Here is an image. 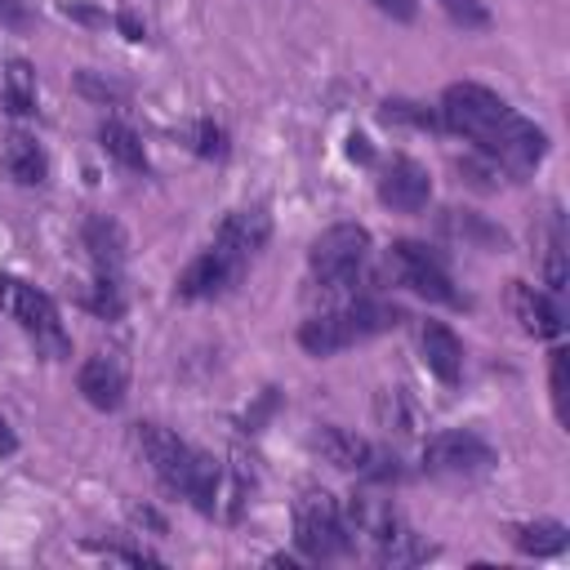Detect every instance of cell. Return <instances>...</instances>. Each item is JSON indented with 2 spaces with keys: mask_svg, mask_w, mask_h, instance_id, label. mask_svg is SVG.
I'll use <instances>...</instances> for the list:
<instances>
[{
  "mask_svg": "<svg viewBox=\"0 0 570 570\" xmlns=\"http://www.w3.org/2000/svg\"><path fill=\"white\" fill-rule=\"evenodd\" d=\"M401 321H405L401 307L379 303V298H356V303L330 307L321 316H307L298 325V343L312 356H334V352H343V347H352L361 338H374V334H383V330H392Z\"/></svg>",
  "mask_w": 570,
  "mask_h": 570,
  "instance_id": "1",
  "label": "cell"
},
{
  "mask_svg": "<svg viewBox=\"0 0 570 570\" xmlns=\"http://www.w3.org/2000/svg\"><path fill=\"white\" fill-rule=\"evenodd\" d=\"M0 312L22 325V334L36 343V352L45 361H62L71 352V338H67V330L58 321V307L45 289H36L18 276H0Z\"/></svg>",
  "mask_w": 570,
  "mask_h": 570,
  "instance_id": "2",
  "label": "cell"
},
{
  "mask_svg": "<svg viewBox=\"0 0 570 570\" xmlns=\"http://www.w3.org/2000/svg\"><path fill=\"white\" fill-rule=\"evenodd\" d=\"M365 254H370V232L361 223H334L312 240L307 267L325 294H338L356 281V272L365 267Z\"/></svg>",
  "mask_w": 570,
  "mask_h": 570,
  "instance_id": "3",
  "label": "cell"
},
{
  "mask_svg": "<svg viewBox=\"0 0 570 570\" xmlns=\"http://www.w3.org/2000/svg\"><path fill=\"white\" fill-rule=\"evenodd\" d=\"M508 111L512 107L494 89L472 85V80H459V85H450L441 94V125L463 134V138H472L476 147H485V138L508 120Z\"/></svg>",
  "mask_w": 570,
  "mask_h": 570,
  "instance_id": "4",
  "label": "cell"
},
{
  "mask_svg": "<svg viewBox=\"0 0 570 570\" xmlns=\"http://www.w3.org/2000/svg\"><path fill=\"white\" fill-rule=\"evenodd\" d=\"M294 543L307 561H330L334 552L347 548L343 539V508L325 490H307L294 503Z\"/></svg>",
  "mask_w": 570,
  "mask_h": 570,
  "instance_id": "5",
  "label": "cell"
},
{
  "mask_svg": "<svg viewBox=\"0 0 570 570\" xmlns=\"http://www.w3.org/2000/svg\"><path fill=\"white\" fill-rule=\"evenodd\" d=\"M245 267H249L245 254H236V249H227V245L214 240L205 254H196L183 267V276H178L174 289H178V298H218V294H227V289L240 285Z\"/></svg>",
  "mask_w": 570,
  "mask_h": 570,
  "instance_id": "6",
  "label": "cell"
},
{
  "mask_svg": "<svg viewBox=\"0 0 570 570\" xmlns=\"http://www.w3.org/2000/svg\"><path fill=\"white\" fill-rule=\"evenodd\" d=\"M392 267H396V276H401L414 294H423L428 303H450V307L463 303L459 289H454V281H450V272H445V263H441L428 245H419V240H396V245H392Z\"/></svg>",
  "mask_w": 570,
  "mask_h": 570,
  "instance_id": "7",
  "label": "cell"
},
{
  "mask_svg": "<svg viewBox=\"0 0 570 570\" xmlns=\"http://www.w3.org/2000/svg\"><path fill=\"white\" fill-rule=\"evenodd\" d=\"M494 450L476 432H436L423 445V472L432 476H481L490 472Z\"/></svg>",
  "mask_w": 570,
  "mask_h": 570,
  "instance_id": "8",
  "label": "cell"
},
{
  "mask_svg": "<svg viewBox=\"0 0 570 570\" xmlns=\"http://www.w3.org/2000/svg\"><path fill=\"white\" fill-rule=\"evenodd\" d=\"M476 151L494 156V160L503 165V174H530V169L543 160V151H548V134H543L534 120L508 111V120H503V125L485 138V147H476Z\"/></svg>",
  "mask_w": 570,
  "mask_h": 570,
  "instance_id": "9",
  "label": "cell"
},
{
  "mask_svg": "<svg viewBox=\"0 0 570 570\" xmlns=\"http://www.w3.org/2000/svg\"><path fill=\"white\" fill-rule=\"evenodd\" d=\"M138 450H142V459L151 463V472H156V481L165 485V490H174V494H183V485H187V468H191V445L187 441H178L169 428H160V423H138Z\"/></svg>",
  "mask_w": 570,
  "mask_h": 570,
  "instance_id": "10",
  "label": "cell"
},
{
  "mask_svg": "<svg viewBox=\"0 0 570 570\" xmlns=\"http://www.w3.org/2000/svg\"><path fill=\"white\" fill-rule=\"evenodd\" d=\"M396 525H401L396 521V508L387 499H379V494H352V503L343 508V539L356 552H370L374 557Z\"/></svg>",
  "mask_w": 570,
  "mask_h": 570,
  "instance_id": "11",
  "label": "cell"
},
{
  "mask_svg": "<svg viewBox=\"0 0 570 570\" xmlns=\"http://www.w3.org/2000/svg\"><path fill=\"white\" fill-rule=\"evenodd\" d=\"M76 387H80V396H85L94 410H116V405L125 401V387H129L125 352L107 347V352L85 356V365H80V374H76Z\"/></svg>",
  "mask_w": 570,
  "mask_h": 570,
  "instance_id": "12",
  "label": "cell"
},
{
  "mask_svg": "<svg viewBox=\"0 0 570 570\" xmlns=\"http://www.w3.org/2000/svg\"><path fill=\"white\" fill-rule=\"evenodd\" d=\"M428 196H432V178H428V169H423L419 160H410V156H396V160L383 169V178H379V200L392 205L396 214H419V209L428 205Z\"/></svg>",
  "mask_w": 570,
  "mask_h": 570,
  "instance_id": "13",
  "label": "cell"
},
{
  "mask_svg": "<svg viewBox=\"0 0 570 570\" xmlns=\"http://www.w3.org/2000/svg\"><path fill=\"white\" fill-rule=\"evenodd\" d=\"M80 245L94 258V267L107 272V276H116L125 254H129V236H125V227L111 214H89L85 227H80Z\"/></svg>",
  "mask_w": 570,
  "mask_h": 570,
  "instance_id": "14",
  "label": "cell"
},
{
  "mask_svg": "<svg viewBox=\"0 0 570 570\" xmlns=\"http://www.w3.org/2000/svg\"><path fill=\"white\" fill-rule=\"evenodd\" d=\"M214 240H218V245H227V249H236V254H245V258H254V254L272 240V214H267L263 205L232 209V214L218 223Z\"/></svg>",
  "mask_w": 570,
  "mask_h": 570,
  "instance_id": "15",
  "label": "cell"
},
{
  "mask_svg": "<svg viewBox=\"0 0 570 570\" xmlns=\"http://www.w3.org/2000/svg\"><path fill=\"white\" fill-rule=\"evenodd\" d=\"M0 169L22 187H40L49 174V160H45V147L27 129H9L0 138Z\"/></svg>",
  "mask_w": 570,
  "mask_h": 570,
  "instance_id": "16",
  "label": "cell"
},
{
  "mask_svg": "<svg viewBox=\"0 0 570 570\" xmlns=\"http://www.w3.org/2000/svg\"><path fill=\"white\" fill-rule=\"evenodd\" d=\"M419 347H423V365L441 379V383H459L463 379V343L450 325L441 321H423L419 325Z\"/></svg>",
  "mask_w": 570,
  "mask_h": 570,
  "instance_id": "17",
  "label": "cell"
},
{
  "mask_svg": "<svg viewBox=\"0 0 570 570\" xmlns=\"http://www.w3.org/2000/svg\"><path fill=\"white\" fill-rule=\"evenodd\" d=\"M512 312L539 338H557L561 334V307L552 303V294H543V289H534L525 281H512Z\"/></svg>",
  "mask_w": 570,
  "mask_h": 570,
  "instance_id": "18",
  "label": "cell"
},
{
  "mask_svg": "<svg viewBox=\"0 0 570 570\" xmlns=\"http://www.w3.org/2000/svg\"><path fill=\"white\" fill-rule=\"evenodd\" d=\"M312 450L325 459V463H334L338 472H361L365 463H370V441L365 436H356V432H347V428H334V423H325V428H316V436H312Z\"/></svg>",
  "mask_w": 570,
  "mask_h": 570,
  "instance_id": "19",
  "label": "cell"
},
{
  "mask_svg": "<svg viewBox=\"0 0 570 570\" xmlns=\"http://www.w3.org/2000/svg\"><path fill=\"white\" fill-rule=\"evenodd\" d=\"M441 227H445L450 236H459L463 245H472V249H508V232L494 227L485 214H472V209H445Z\"/></svg>",
  "mask_w": 570,
  "mask_h": 570,
  "instance_id": "20",
  "label": "cell"
},
{
  "mask_svg": "<svg viewBox=\"0 0 570 570\" xmlns=\"http://www.w3.org/2000/svg\"><path fill=\"white\" fill-rule=\"evenodd\" d=\"M0 111L9 116H31L36 111V71L22 58H9L0 67Z\"/></svg>",
  "mask_w": 570,
  "mask_h": 570,
  "instance_id": "21",
  "label": "cell"
},
{
  "mask_svg": "<svg viewBox=\"0 0 570 570\" xmlns=\"http://www.w3.org/2000/svg\"><path fill=\"white\" fill-rule=\"evenodd\" d=\"M98 147H102L120 169H129V174H147V151H142V142H138V134H134L129 125H120V120H102V125H98Z\"/></svg>",
  "mask_w": 570,
  "mask_h": 570,
  "instance_id": "22",
  "label": "cell"
},
{
  "mask_svg": "<svg viewBox=\"0 0 570 570\" xmlns=\"http://www.w3.org/2000/svg\"><path fill=\"white\" fill-rule=\"evenodd\" d=\"M218 490H223V463H218L214 454L191 450V468H187L183 494H187L200 512H214V508H218Z\"/></svg>",
  "mask_w": 570,
  "mask_h": 570,
  "instance_id": "23",
  "label": "cell"
},
{
  "mask_svg": "<svg viewBox=\"0 0 570 570\" xmlns=\"http://www.w3.org/2000/svg\"><path fill=\"white\" fill-rule=\"evenodd\" d=\"M80 303H85L94 316H102V321H120V312H125V294H120L116 276H107V272H98V281H89V285L80 289Z\"/></svg>",
  "mask_w": 570,
  "mask_h": 570,
  "instance_id": "24",
  "label": "cell"
},
{
  "mask_svg": "<svg viewBox=\"0 0 570 570\" xmlns=\"http://www.w3.org/2000/svg\"><path fill=\"white\" fill-rule=\"evenodd\" d=\"M432 557V548L419 539V534H410L405 525H396L387 539H383V548L374 552V561H383V566H414V561H428Z\"/></svg>",
  "mask_w": 570,
  "mask_h": 570,
  "instance_id": "25",
  "label": "cell"
},
{
  "mask_svg": "<svg viewBox=\"0 0 570 570\" xmlns=\"http://www.w3.org/2000/svg\"><path fill=\"white\" fill-rule=\"evenodd\" d=\"M517 548L525 557H552L566 548V525L561 521H534V525H521L517 530Z\"/></svg>",
  "mask_w": 570,
  "mask_h": 570,
  "instance_id": "26",
  "label": "cell"
},
{
  "mask_svg": "<svg viewBox=\"0 0 570 570\" xmlns=\"http://www.w3.org/2000/svg\"><path fill=\"white\" fill-rule=\"evenodd\" d=\"M183 138H187V147H191L200 160H227V151H232L227 129L214 125V120H196V125H187Z\"/></svg>",
  "mask_w": 570,
  "mask_h": 570,
  "instance_id": "27",
  "label": "cell"
},
{
  "mask_svg": "<svg viewBox=\"0 0 570 570\" xmlns=\"http://www.w3.org/2000/svg\"><path fill=\"white\" fill-rule=\"evenodd\" d=\"M459 178H463L468 187L494 191V187L503 183V165H499L494 156H485V151H472V156H463V160H459Z\"/></svg>",
  "mask_w": 570,
  "mask_h": 570,
  "instance_id": "28",
  "label": "cell"
},
{
  "mask_svg": "<svg viewBox=\"0 0 570 570\" xmlns=\"http://www.w3.org/2000/svg\"><path fill=\"white\" fill-rule=\"evenodd\" d=\"M76 89H80L85 98L102 102V107L125 102V94H129V85H125V80H111V76H102V71H80V76H76Z\"/></svg>",
  "mask_w": 570,
  "mask_h": 570,
  "instance_id": "29",
  "label": "cell"
},
{
  "mask_svg": "<svg viewBox=\"0 0 570 570\" xmlns=\"http://www.w3.org/2000/svg\"><path fill=\"white\" fill-rule=\"evenodd\" d=\"M543 276H548L552 294L566 289V236H561V223H552V240H548V254H543Z\"/></svg>",
  "mask_w": 570,
  "mask_h": 570,
  "instance_id": "30",
  "label": "cell"
},
{
  "mask_svg": "<svg viewBox=\"0 0 570 570\" xmlns=\"http://www.w3.org/2000/svg\"><path fill=\"white\" fill-rule=\"evenodd\" d=\"M445 13H450V22H459L463 31H485L490 27V9L481 4V0H436Z\"/></svg>",
  "mask_w": 570,
  "mask_h": 570,
  "instance_id": "31",
  "label": "cell"
},
{
  "mask_svg": "<svg viewBox=\"0 0 570 570\" xmlns=\"http://www.w3.org/2000/svg\"><path fill=\"white\" fill-rule=\"evenodd\" d=\"M379 414H383L387 428H396V432H414V414L405 410V392H401V387H387V392L379 396Z\"/></svg>",
  "mask_w": 570,
  "mask_h": 570,
  "instance_id": "32",
  "label": "cell"
},
{
  "mask_svg": "<svg viewBox=\"0 0 570 570\" xmlns=\"http://www.w3.org/2000/svg\"><path fill=\"white\" fill-rule=\"evenodd\" d=\"M383 120H387V125L396 120V125H419V129H436V116H432L428 107H419V102H401V98H396V102H383Z\"/></svg>",
  "mask_w": 570,
  "mask_h": 570,
  "instance_id": "33",
  "label": "cell"
},
{
  "mask_svg": "<svg viewBox=\"0 0 570 570\" xmlns=\"http://www.w3.org/2000/svg\"><path fill=\"white\" fill-rule=\"evenodd\" d=\"M552 405H557V419L566 423L570 414H566V352L561 347L552 352Z\"/></svg>",
  "mask_w": 570,
  "mask_h": 570,
  "instance_id": "34",
  "label": "cell"
},
{
  "mask_svg": "<svg viewBox=\"0 0 570 570\" xmlns=\"http://www.w3.org/2000/svg\"><path fill=\"white\" fill-rule=\"evenodd\" d=\"M98 552H102V557H116V561H129V566H160V557H156V552H147V548H116V543H98Z\"/></svg>",
  "mask_w": 570,
  "mask_h": 570,
  "instance_id": "35",
  "label": "cell"
},
{
  "mask_svg": "<svg viewBox=\"0 0 570 570\" xmlns=\"http://www.w3.org/2000/svg\"><path fill=\"white\" fill-rule=\"evenodd\" d=\"M62 13L76 18V22H85V27H107V22H111L102 9H94V4H85V0H62Z\"/></svg>",
  "mask_w": 570,
  "mask_h": 570,
  "instance_id": "36",
  "label": "cell"
},
{
  "mask_svg": "<svg viewBox=\"0 0 570 570\" xmlns=\"http://www.w3.org/2000/svg\"><path fill=\"white\" fill-rule=\"evenodd\" d=\"M111 22L120 27V36H125V40H147V22H142V18H134L129 9H120V13H111Z\"/></svg>",
  "mask_w": 570,
  "mask_h": 570,
  "instance_id": "37",
  "label": "cell"
},
{
  "mask_svg": "<svg viewBox=\"0 0 570 570\" xmlns=\"http://www.w3.org/2000/svg\"><path fill=\"white\" fill-rule=\"evenodd\" d=\"M27 18H31L27 0H0V27H27Z\"/></svg>",
  "mask_w": 570,
  "mask_h": 570,
  "instance_id": "38",
  "label": "cell"
},
{
  "mask_svg": "<svg viewBox=\"0 0 570 570\" xmlns=\"http://www.w3.org/2000/svg\"><path fill=\"white\" fill-rule=\"evenodd\" d=\"M387 18H396V22H414V13H419V4L414 0H374Z\"/></svg>",
  "mask_w": 570,
  "mask_h": 570,
  "instance_id": "39",
  "label": "cell"
},
{
  "mask_svg": "<svg viewBox=\"0 0 570 570\" xmlns=\"http://www.w3.org/2000/svg\"><path fill=\"white\" fill-rule=\"evenodd\" d=\"M347 156H352V160H361V165H365V160H370V156H374V151H370V138H365V134H352V138H347Z\"/></svg>",
  "mask_w": 570,
  "mask_h": 570,
  "instance_id": "40",
  "label": "cell"
},
{
  "mask_svg": "<svg viewBox=\"0 0 570 570\" xmlns=\"http://www.w3.org/2000/svg\"><path fill=\"white\" fill-rule=\"evenodd\" d=\"M18 450V436H13V428L0 419V454H13Z\"/></svg>",
  "mask_w": 570,
  "mask_h": 570,
  "instance_id": "41",
  "label": "cell"
}]
</instances>
